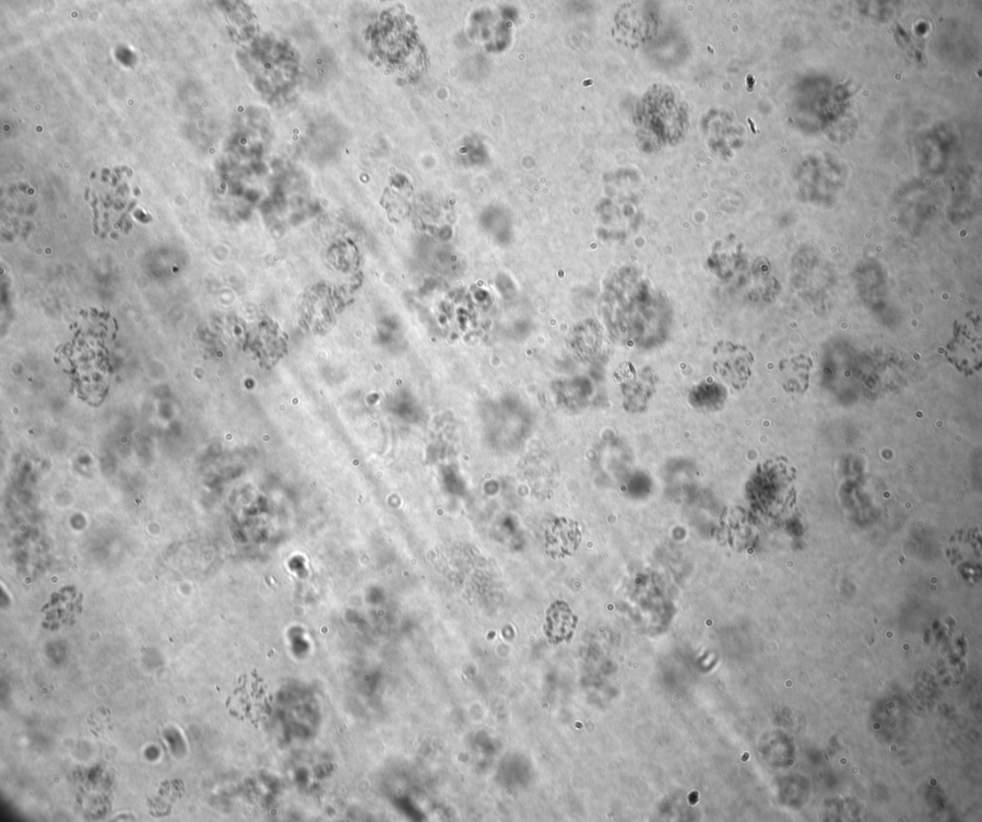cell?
Returning <instances> with one entry per match:
<instances>
[{"instance_id": "cell-1", "label": "cell", "mask_w": 982, "mask_h": 822, "mask_svg": "<svg viewBox=\"0 0 982 822\" xmlns=\"http://www.w3.org/2000/svg\"><path fill=\"white\" fill-rule=\"evenodd\" d=\"M578 526L564 519L554 521L546 535L547 553L554 559L570 556L581 544Z\"/></svg>"}, {"instance_id": "cell-2", "label": "cell", "mask_w": 982, "mask_h": 822, "mask_svg": "<svg viewBox=\"0 0 982 822\" xmlns=\"http://www.w3.org/2000/svg\"><path fill=\"white\" fill-rule=\"evenodd\" d=\"M575 628V617L564 602H555L549 608L546 619V637L551 643L557 644L572 636Z\"/></svg>"}, {"instance_id": "cell-3", "label": "cell", "mask_w": 982, "mask_h": 822, "mask_svg": "<svg viewBox=\"0 0 982 822\" xmlns=\"http://www.w3.org/2000/svg\"><path fill=\"white\" fill-rule=\"evenodd\" d=\"M748 121H749V122H750V126H751V129H752V131H753V133H754V134H756V130H755V125H754V123H753V122L751 121V120H750V119H749Z\"/></svg>"}]
</instances>
